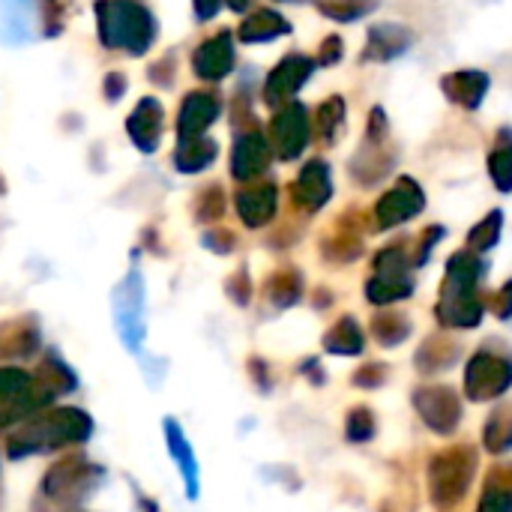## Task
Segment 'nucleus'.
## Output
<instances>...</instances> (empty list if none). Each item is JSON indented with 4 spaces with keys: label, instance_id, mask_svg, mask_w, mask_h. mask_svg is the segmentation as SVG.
<instances>
[{
    "label": "nucleus",
    "instance_id": "nucleus-23",
    "mask_svg": "<svg viewBox=\"0 0 512 512\" xmlns=\"http://www.w3.org/2000/svg\"><path fill=\"white\" fill-rule=\"evenodd\" d=\"M192 3H195V18L198 21H207L222 9V0H192Z\"/></svg>",
    "mask_w": 512,
    "mask_h": 512
},
{
    "label": "nucleus",
    "instance_id": "nucleus-16",
    "mask_svg": "<svg viewBox=\"0 0 512 512\" xmlns=\"http://www.w3.org/2000/svg\"><path fill=\"white\" fill-rule=\"evenodd\" d=\"M165 438H168V450H171V456L177 459L180 474H183V480H186V492H189V498H195V495H198V468H195L192 447L186 444V438H183V432H180V426H177L174 420L165 423Z\"/></svg>",
    "mask_w": 512,
    "mask_h": 512
},
{
    "label": "nucleus",
    "instance_id": "nucleus-21",
    "mask_svg": "<svg viewBox=\"0 0 512 512\" xmlns=\"http://www.w3.org/2000/svg\"><path fill=\"white\" fill-rule=\"evenodd\" d=\"M489 168H492L495 183L507 192V189L512 186V147H501V150H495V156L489 159Z\"/></svg>",
    "mask_w": 512,
    "mask_h": 512
},
{
    "label": "nucleus",
    "instance_id": "nucleus-11",
    "mask_svg": "<svg viewBox=\"0 0 512 512\" xmlns=\"http://www.w3.org/2000/svg\"><path fill=\"white\" fill-rule=\"evenodd\" d=\"M237 213L249 228H258L276 213V189L273 186H249L237 192Z\"/></svg>",
    "mask_w": 512,
    "mask_h": 512
},
{
    "label": "nucleus",
    "instance_id": "nucleus-19",
    "mask_svg": "<svg viewBox=\"0 0 512 512\" xmlns=\"http://www.w3.org/2000/svg\"><path fill=\"white\" fill-rule=\"evenodd\" d=\"M375 6V0H327L321 3V12H327L336 21H354L360 15H366Z\"/></svg>",
    "mask_w": 512,
    "mask_h": 512
},
{
    "label": "nucleus",
    "instance_id": "nucleus-14",
    "mask_svg": "<svg viewBox=\"0 0 512 512\" xmlns=\"http://www.w3.org/2000/svg\"><path fill=\"white\" fill-rule=\"evenodd\" d=\"M291 30V24L273 12V9H258L255 15H249L243 24H240V39L243 42H270L276 36H285Z\"/></svg>",
    "mask_w": 512,
    "mask_h": 512
},
{
    "label": "nucleus",
    "instance_id": "nucleus-18",
    "mask_svg": "<svg viewBox=\"0 0 512 512\" xmlns=\"http://www.w3.org/2000/svg\"><path fill=\"white\" fill-rule=\"evenodd\" d=\"M444 87L450 90L453 99H459V102L474 108V105H480V99L486 93V75H480V72H459V75H450L444 81Z\"/></svg>",
    "mask_w": 512,
    "mask_h": 512
},
{
    "label": "nucleus",
    "instance_id": "nucleus-2",
    "mask_svg": "<svg viewBox=\"0 0 512 512\" xmlns=\"http://www.w3.org/2000/svg\"><path fill=\"white\" fill-rule=\"evenodd\" d=\"M90 432V423L84 414L78 411H63V414H54L36 426L27 429V435H21V450L24 453H33V450H45V447H57V444H69V441H78Z\"/></svg>",
    "mask_w": 512,
    "mask_h": 512
},
{
    "label": "nucleus",
    "instance_id": "nucleus-12",
    "mask_svg": "<svg viewBox=\"0 0 512 512\" xmlns=\"http://www.w3.org/2000/svg\"><path fill=\"white\" fill-rule=\"evenodd\" d=\"M294 195L303 207L315 210L330 198V171L324 162H309L294 183Z\"/></svg>",
    "mask_w": 512,
    "mask_h": 512
},
{
    "label": "nucleus",
    "instance_id": "nucleus-24",
    "mask_svg": "<svg viewBox=\"0 0 512 512\" xmlns=\"http://www.w3.org/2000/svg\"><path fill=\"white\" fill-rule=\"evenodd\" d=\"M339 54H342V42L336 36H330L327 51H321V63H333V60H339Z\"/></svg>",
    "mask_w": 512,
    "mask_h": 512
},
{
    "label": "nucleus",
    "instance_id": "nucleus-7",
    "mask_svg": "<svg viewBox=\"0 0 512 512\" xmlns=\"http://www.w3.org/2000/svg\"><path fill=\"white\" fill-rule=\"evenodd\" d=\"M162 126H165V111H162L159 99H153V96H144L126 120V129H129L135 147L144 153H153L159 147Z\"/></svg>",
    "mask_w": 512,
    "mask_h": 512
},
{
    "label": "nucleus",
    "instance_id": "nucleus-17",
    "mask_svg": "<svg viewBox=\"0 0 512 512\" xmlns=\"http://www.w3.org/2000/svg\"><path fill=\"white\" fill-rule=\"evenodd\" d=\"M411 42V33L405 27H396V24H384V27H375L369 33V51L366 57H375V60H390L396 54H402Z\"/></svg>",
    "mask_w": 512,
    "mask_h": 512
},
{
    "label": "nucleus",
    "instance_id": "nucleus-10",
    "mask_svg": "<svg viewBox=\"0 0 512 512\" xmlns=\"http://www.w3.org/2000/svg\"><path fill=\"white\" fill-rule=\"evenodd\" d=\"M36 0H0V42L24 45L33 39Z\"/></svg>",
    "mask_w": 512,
    "mask_h": 512
},
{
    "label": "nucleus",
    "instance_id": "nucleus-3",
    "mask_svg": "<svg viewBox=\"0 0 512 512\" xmlns=\"http://www.w3.org/2000/svg\"><path fill=\"white\" fill-rule=\"evenodd\" d=\"M270 138H273L270 144L276 147V153L282 159L300 156L303 147L309 144V117H306V108L297 105V102L285 105L273 117V123H270Z\"/></svg>",
    "mask_w": 512,
    "mask_h": 512
},
{
    "label": "nucleus",
    "instance_id": "nucleus-15",
    "mask_svg": "<svg viewBox=\"0 0 512 512\" xmlns=\"http://www.w3.org/2000/svg\"><path fill=\"white\" fill-rule=\"evenodd\" d=\"M216 153H219V147H216V141H210L207 135L189 138V141H180V147H177V153H174V165H177V171H183V174H198V171H204V168L216 159Z\"/></svg>",
    "mask_w": 512,
    "mask_h": 512
},
{
    "label": "nucleus",
    "instance_id": "nucleus-5",
    "mask_svg": "<svg viewBox=\"0 0 512 512\" xmlns=\"http://www.w3.org/2000/svg\"><path fill=\"white\" fill-rule=\"evenodd\" d=\"M222 111V102L216 93L210 90H195L183 99L180 105V114H177V135L180 141H189V138H201L219 117Z\"/></svg>",
    "mask_w": 512,
    "mask_h": 512
},
{
    "label": "nucleus",
    "instance_id": "nucleus-8",
    "mask_svg": "<svg viewBox=\"0 0 512 512\" xmlns=\"http://www.w3.org/2000/svg\"><path fill=\"white\" fill-rule=\"evenodd\" d=\"M267 162H270V141L264 138V132L258 129L240 132L231 153V174L237 180H252L267 168Z\"/></svg>",
    "mask_w": 512,
    "mask_h": 512
},
{
    "label": "nucleus",
    "instance_id": "nucleus-22",
    "mask_svg": "<svg viewBox=\"0 0 512 512\" xmlns=\"http://www.w3.org/2000/svg\"><path fill=\"white\" fill-rule=\"evenodd\" d=\"M123 90H126V75H120V72H111V75H105V96L114 102V99H120L123 96Z\"/></svg>",
    "mask_w": 512,
    "mask_h": 512
},
{
    "label": "nucleus",
    "instance_id": "nucleus-25",
    "mask_svg": "<svg viewBox=\"0 0 512 512\" xmlns=\"http://www.w3.org/2000/svg\"><path fill=\"white\" fill-rule=\"evenodd\" d=\"M249 3H252V0H228V6H231L234 12H246V9H249Z\"/></svg>",
    "mask_w": 512,
    "mask_h": 512
},
{
    "label": "nucleus",
    "instance_id": "nucleus-1",
    "mask_svg": "<svg viewBox=\"0 0 512 512\" xmlns=\"http://www.w3.org/2000/svg\"><path fill=\"white\" fill-rule=\"evenodd\" d=\"M93 12L105 48L138 57L156 39V21L138 0H96Z\"/></svg>",
    "mask_w": 512,
    "mask_h": 512
},
{
    "label": "nucleus",
    "instance_id": "nucleus-4",
    "mask_svg": "<svg viewBox=\"0 0 512 512\" xmlns=\"http://www.w3.org/2000/svg\"><path fill=\"white\" fill-rule=\"evenodd\" d=\"M312 69H315V63H312L309 57H303V54H288V57L267 75L264 102L273 105V108L285 105V102L306 84V78L312 75Z\"/></svg>",
    "mask_w": 512,
    "mask_h": 512
},
{
    "label": "nucleus",
    "instance_id": "nucleus-6",
    "mask_svg": "<svg viewBox=\"0 0 512 512\" xmlns=\"http://www.w3.org/2000/svg\"><path fill=\"white\" fill-rule=\"evenodd\" d=\"M192 69L204 81H222L234 69V39L228 30L204 39L192 54Z\"/></svg>",
    "mask_w": 512,
    "mask_h": 512
},
{
    "label": "nucleus",
    "instance_id": "nucleus-20",
    "mask_svg": "<svg viewBox=\"0 0 512 512\" xmlns=\"http://www.w3.org/2000/svg\"><path fill=\"white\" fill-rule=\"evenodd\" d=\"M342 114H345V105H342V99H327L321 108H318V129H321V135L330 141L333 135H336V129L342 126Z\"/></svg>",
    "mask_w": 512,
    "mask_h": 512
},
{
    "label": "nucleus",
    "instance_id": "nucleus-9",
    "mask_svg": "<svg viewBox=\"0 0 512 512\" xmlns=\"http://www.w3.org/2000/svg\"><path fill=\"white\" fill-rule=\"evenodd\" d=\"M141 279L138 273H129V279L117 288V327L129 348H138V339L144 333L141 327Z\"/></svg>",
    "mask_w": 512,
    "mask_h": 512
},
{
    "label": "nucleus",
    "instance_id": "nucleus-13",
    "mask_svg": "<svg viewBox=\"0 0 512 512\" xmlns=\"http://www.w3.org/2000/svg\"><path fill=\"white\" fill-rule=\"evenodd\" d=\"M420 207H423V192H420L411 180H405L396 192H390V195L381 201L378 216H381L384 225H393V222L411 219Z\"/></svg>",
    "mask_w": 512,
    "mask_h": 512
}]
</instances>
